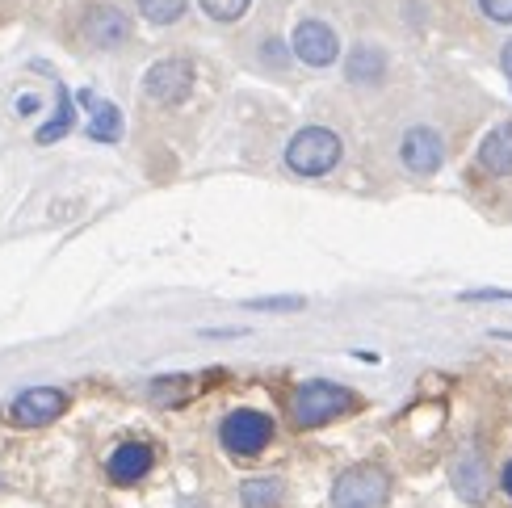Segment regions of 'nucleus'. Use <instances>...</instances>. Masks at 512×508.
<instances>
[{"label": "nucleus", "instance_id": "f257e3e1", "mask_svg": "<svg viewBox=\"0 0 512 508\" xmlns=\"http://www.w3.org/2000/svg\"><path fill=\"white\" fill-rule=\"evenodd\" d=\"M353 404L357 399H353L349 387L315 378V383H303L290 395V420L298 429H319V425H332L336 416H345Z\"/></svg>", "mask_w": 512, "mask_h": 508}, {"label": "nucleus", "instance_id": "20e7f679", "mask_svg": "<svg viewBox=\"0 0 512 508\" xmlns=\"http://www.w3.org/2000/svg\"><path fill=\"white\" fill-rule=\"evenodd\" d=\"M219 441L231 458H256V454H265V446L273 441V420L256 408H236L223 416Z\"/></svg>", "mask_w": 512, "mask_h": 508}, {"label": "nucleus", "instance_id": "423d86ee", "mask_svg": "<svg viewBox=\"0 0 512 508\" xmlns=\"http://www.w3.org/2000/svg\"><path fill=\"white\" fill-rule=\"evenodd\" d=\"M194 89V63L173 55V59H160L156 68H147L143 76V93L160 101V105H181Z\"/></svg>", "mask_w": 512, "mask_h": 508}, {"label": "nucleus", "instance_id": "4468645a", "mask_svg": "<svg viewBox=\"0 0 512 508\" xmlns=\"http://www.w3.org/2000/svg\"><path fill=\"white\" fill-rule=\"evenodd\" d=\"M345 76L353 84H378L382 76H387V55H382L378 47H353V55L345 63Z\"/></svg>", "mask_w": 512, "mask_h": 508}, {"label": "nucleus", "instance_id": "f3484780", "mask_svg": "<svg viewBox=\"0 0 512 508\" xmlns=\"http://www.w3.org/2000/svg\"><path fill=\"white\" fill-rule=\"evenodd\" d=\"M252 0H202V9L206 17H215V21H240L248 13Z\"/></svg>", "mask_w": 512, "mask_h": 508}, {"label": "nucleus", "instance_id": "39448f33", "mask_svg": "<svg viewBox=\"0 0 512 508\" xmlns=\"http://www.w3.org/2000/svg\"><path fill=\"white\" fill-rule=\"evenodd\" d=\"M63 412H68V395L55 391V387H30L21 391L13 404L5 408V420L13 429H42L51 425V420H59Z\"/></svg>", "mask_w": 512, "mask_h": 508}, {"label": "nucleus", "instance_id": "1a4fd4ad", "mask_svg": "<svg viewBox=\"0 0 512 508\" xmlns=\"http://www.w3.org/2000/svg\"><path fill=\"white\" fill-rule=\"evenodd\" d=\"M399 160L408 164L416 177H429L445 160V143H441V135L433 131V126H412V131L403 135V143H399Z\"/></svg>", "mask_w": 512, "mask_h": 508}, {"label": "nucleus", "instance_id": "7ed1b4c3", "mask_svg": "<svg viewBox=\"0 0 512 508\" xmlns=\"http://www.w3.org/2000/svg\"><path fill=\"white\" fill-rule=\"evenodd\" d=\"M391 496V475L378 462H357L332 483V508H382Z\"/></svg>", "mask_w": 512, "mask_h": 508}, {"label": "nucleus", "instance_id": "412c9836", "mask_svg": "<svg viewBox=\"0 0 512 508\" xmlns=\"http://www.w3.org/2000/svg\"><path fill=\"white\" fill-rule=\"evenodd\" d=\"M500 488H504V496L512 500V458L504 462V471H500Z\"/></svg>", "mask_w": 512, "mask_h": 508}, {"label": "nucleus", "instance_id": "6e6552de", "mask_svg": "<svg viewBox=\"0 0 512 508\" xmlns=\"http://www.w3.org/2000/svg\"><path fill=\"white\" fill-rule=\"evenodd\" d=\"M80 30H84V38H89L93 47L110 51V47H118V42L131 38V17H126L118 5H93V9H84Z\"/></svg>", "mask_w": 512, "mask_h": 508}, {"label": "nucleus", "instance_id": "6ab92c4d", "mask_svg": "<svg viewBox=\"0 0 512 508\" xmlns=\"http://www.w3.org/2000/svg\"><path fill=\"white\" fill-rule=\"evenodd\" d=\"M479 9L492 21H500V26H508V21H512V0H479Z\"/></svg>", "mask_w": 512, "mask_h": 508}, {"label": "nucleus", "instance_id": "9d476101", "mask_svg": "<svg viewBox=\"0 0 512 508\" xmlns=\"http://www.w3.org/2000/svg\"><path fill=\"white\" fill-rule=\"evenodd\" d=\"M152 446L147 441H122V446L110 454V462H105V475H110V483H118V488H135V483L152 471Z\"/></svg>", "mask_w": 512, "mask_h": 508}, {"label": "nucleus", "instance_id": "f8f14e48", "mask_svg": "<svg viewBox=\"0 0 512 508\" xmlns=\"http://www.w3.org/2000/svg\"><path fill=\"white\" fill-rule=\"evenodd\" d=\"M479 168L487 177H512V118L500 122L496 131L479 143Z\"/></svg>", "mask_w": 512, "mask_h": 508}, {"label": "nucleus", "instance_id": "4be33fe9", "mask_svg": "<svg viewBox=\"0 0 512 508\" xmlns=\"http://www.w3.org/2000/svg\"><path fill=\"white\" fill-rule=\"evenodd\" d=\"M500 68H504V76L512 80V38L504 42V51H500Z\"/></svg>", "mask_w": 512, "mask_h": 508}, {"label": "nucleus", "instance_id": "aec40b11", "mask_svg": "<svg viewBox=\"0 0 512 508\" xmlns=\"http://www.w3.org/2000/svg\"><path fill=\"white\" fill-rule=\"evenodd\" d=\"M248 307L252 311H298V307H303V299H252Z\"/></svg>", "mask_w": 512, "mask_h": 508}, {"label": "nucleus", "instance_id": "ddd939ff", "mask_svg": "<svg viewBox=\"0 0 512 508\" xmlns=\"http://www.w3.org/2000/svg\"><path fill=\"white\" fill-rule=\"evenodd\" d=\"M80 105H89V139L97 143H114L122 135V114H118V105L114 101H101L93 93H80Z\"/></svg>", "mask_w": 512, "mask_h": 508}, {"label": "nucleus", "instance_id": "a211bd4d", "mask_svg": "<svg viewBox=\"0 0 512 508\" xmlns=\"http://www.w3.org/2000/svg\"><path fill=\"white\" fill-rule=\"evenodd\" d=\"M68 122H72V114H68V93H59V114H55L47 126H42L38 139H42V143H47V139H59V135H63V126H68Z\"/></svg>", "mask_w": 512, "mask_h": 508}, {"label": "nucleus", "instance_id": "9b49d317", "mask_svg": "<svg viewBox=\"0 0 512 508\" xmlns=\"http://www.w3.org/2000/svg\"><path fill=\"white\" fill-rule=\"evenodd\" d=\"M450 479H454V488H458L462 500L479 504V500L487 496V462H483V454H479L475 446H466V450L454 458Z\"/></svg>", "mask_w": 512, "mask_h": 508}, {"label": "nucleus", "instance_id": "2eb2a0df", "mask_svg": "<svg viewBox=\"0 0 512 508\" xmlns=\"http://www.w3.org/2000/svg\"><path fill=\"white\" fill-rule=\"evenodd\" d=\"M244 508H282V483L277 479H248L240 488Z\"/></svg>", "mask_w": 512, "mask_h": 508}, {"label": "nucleus", "instance_id": "dca6fc26", "mask_svg": "<svg viewBox=\"0 0 512 508\" xmlns=\"http://www.w3.org/2000/svg\"><path fill=\"white\" fill-rule=\"evenodd\" d=\"M189 0H139V13L152 21V26H173L177 17H185Z\"/></svg>", "mask_w": 512, "mask_h": 508}, {"label": "nucleus", "instance_id": "0eeeda50", "mask_svg": "<svg viewBox=\"0 0 512 508\" xmlns=\"http://www.w3.org/2000/svg\"><path fill=\"white\" fill-rule=\"evenodd\" d=\"M294 55L307 63V68H332L340 59V42H336V30L324 26V21H298L294 26Z\"/></svg>", "mask_w": 512, "mask_h": 508}, {"label": "nucleus", "instance_id": "f03ea898", "mask_svg": "<svg viewBox=\"0 0 512 508\" xmlns=\"http://www.w3.org/2000/svg\"><path fill=\"white\" fill-rule=\"evenodd\" d=\"M340 156H345V147L328 126H303L286 147V164L298 177H324L340 164Z\"/></svg>", "mask_w": 512, "mask_h": 508}]
</instances>
